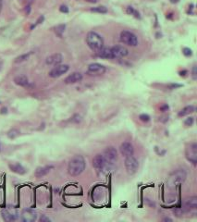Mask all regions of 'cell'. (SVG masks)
I'll return each instance as SVG.
<instances>
[{"label": "cell", "instance_id": "cell-23", "mask_svg": "<svg viewBox=\"0 0 197 222\" xmlns=\"http://www.w3.org/2000/svg\"><path fill=\"white\" fill-rule=\"evenodd\" d=\"M91 11L93 12H96V13H101V14H105L107 12V9L106 7H93L91 8Z\"/></svg>", "mask_w": 197, "mask_h": 222}, {"label": "cell", "instance_id": "cell-16", "mask_svg": "<svg viewBox=\"0 0 197 222\" xmlns=\"http://www.w3.org/2000/svg\"><path fill=\"white\" fill-rule=\"evenodd\" d=\"M196 207H197V197L195 196L189 197L184 201V210L185 211L196 209Z\"/></svg>", "mask_w": 197, "mask_h": 222}, {"label": "cell", "instance_id": "cell-10", "mask_svg": "<svg viewBox=\"0 0 197 222\" xmlns=\"http://www.w3.org/2000/svg\"><path fill=\"white\" fill-rule=\"evenodd\" d=\"M111 54L113 59H120V57H124L128 56L129 51L126 47L122 45H116L111 47Z\"/></svg>", "mask_w": 197, "mask_h": 222}, {"label": "cell", "instance_id": "cell-34", "mask_svg": "<svg viewBox=\"0 0 197 222\" xmlns=\"http://www.w3.org/2000/svg\"><path fill=\"white\" fill-rule=\"evenodd\" d=\"M193 80H196L197 79V74H196V66H194L193 68Z\"/></svg>", "mask_w": 197, "mask_h": 222}, {"label": "cell", "instance_id": "cell-7", "mask_svg": "<svg viewBox=\"0 0 197 222\" xmlns=\"http://www.w3.org/2000/svg\"><path fill=\"white\" fill-rule=\"evenodd\" d=\"M102 155L105 157L106 161L108 164H110V165H113L118 159V152H117L116 148H114L113 146L107 147L104 150V152H103Z\"/></svg>", "mask_w": 197, "mask_h": 222}, {"label": "cell", "instance_id": "cell-27", "mask_svg": "<svg viewBox=\"0 0 197 222\" xmlns=\"http://www.w3.org/2000/svg\"><path fill=\"white\" fill-rule=\"evenodd\" d=\"M127 13L128 14H130V15H133L135 18H141L140 17V14H139V12H137L135 9L133 8V7H127Z\"/></svg>", "mask_w": 197, "mask_h": 222}, {"label": "cell", "instance_id": "cell-20", "mask_svg": "<svg viewBox=\"0 0 197 222\" xmlns=\"http://www.w3.org/2000/svg\"><path fill=\"white\" fill-rule=\"evenodd\" d=\"M14 82H15L16 84L20 85V86H22V87H26V86L29 85V81H28L27 77L23 76V75H20V76L15 77Z\"/></svg>", "mask_w": 197, "mask_h": 222}, {"label": "cell", "instance_id": "cell-2", "mask_svg": "<svg viewBox=\"0 0 197 222\" xmlns=\"http://www.w3.org/2000/svg\"><path fill=\"white\" fill-rule=\"evenodd\" d=\"M186 178H187V173L184 169H177L168 176L167 180V187L171 190L176 189L180 184H181V183L185 181Z\"/></svg>", "mask_w": 197, "mask_h": 222}, {"label": "cell", "instance_id": "cell-31", "mask_svg": "<svg viewBox=\"0 0 197 222\" xmlns=\"http://www.w3.org/2000/svg\"><path fill=\"white\" fill-rule=\"evenodd\" d=\"M184 124L186 125V126H192V125L193 124V118L190 117L188 119H186L185 121H184Z\"/></svg>", "mask_w": 197, "mask_h": 222}, {"label": "cell", "instance_id": "cell-14", "mask_svg": "<svg viewBox=\"0 0 197 222\" xmlns=\"http://www.w3.org/2000/svg\"><path fill=\"white\" fill-rule=\"evenodd\" d=\"M2 218L5 221H14L18 218V214L16 211H11L10 209H3L1 212Z\"/></svg>", "mask_w": 197, "mask_h": 222}, {"label": "cell", "instance_id": "cell-11", "mask_svg": "<svg viewBox=\"0 0 197 222\" xmlns=\"http://www.w3.org/2000/svg\"><path fill=\"white\" fill-rule=\"evenodd\" d=\"M119 151L121 153V155L126 157H129V156H133V152H134V149H133V144H131L130 143L124 142V143H121V146L119 147Z\"/></svg>", "mask_w": 197, "mask_h": 222}, {"label": "cell", "instance_id": "cell-4", "mask_svg": "<svg viewBox=\"0 0 197 222\" xmlns=\"http://www.w3.org/2000/svg\"><path fill=\"white\" fill-rule=\"evenodd\" d=\"M120 40L125 45L130 46H136L138 45V39L134 33L129 31H123L120 33Z\"/></svg>", "mask_w": 197, "mask_h": 222}, {"label": "cell", "instance_id": "cell-33", "mask_svg": "<svg viewBox=\"0 0 197 222\" xmlns=\"http://www.w3.org/2000/svg\"><path fill=\"white\" fill-rule=\"evenodd\" d=\"M59 9H60L61 12H64V13H68L69 12V8L66 7V6H61Z\"/></svg>", "mask_w": 197, "mask_h": 222}, {"label": "cell", "instance_id": "cell-15", "mask_svg": "<svg viewBox=\"0 0 197 222\" xmlns=\"http://www.w3.org/2000/svg\"><path fill=\"white\" fill-rule=\"evenodd\" d=\"M106 71V68L98 63H93L88 67V72L92 74H103Z\"/></svg>", "mask_w": 197, "mask_h": 222}, {"label": "cell", "instance_id": "cell-39", "mask_svg": "<svg viewBox=\"0 0 197 222\" xmlns=\"http://www.w3.org/2000/svg\"><path fill=\"white\" fill-rule=\"evenodd\" d=\"M163 220H164V221H172V219L170 218H164Z\"/></svg>", "mask_w": 197, "mask_h": 222}, {"label": "cell", "instance_id": "cell-28", "mask_svg": "<svg viewBox=\"0 0 197 222\" xmlns=\"http://www.w3.org/2000/svg\"><path fill=\"white\" fill-rule=\"evenodd\" d=\"M184 213H185V210L182 209V208H176V209H174V214L177 217H181Z\"/></svg>", "mask_w": 197, "mask_h": 222}, {"label": "cell", "instance_id": "cell-6", "mask_svg": "<svg viewBox=\"0 0 197 222\" xmlns=\"http://www.w3.org/2000/svg\"><path fill=\"white\" fill-rule=\"evenodd\" d=\"M93 166L97 170H105L107 169H110V167L112 165H110V164H108L106 161V159L104 157H103V155L98 154V155H96L93 159Z\"/></svg>", "mask_w": 197, "mask_h": 222}, {"label": "cell", "instance_id": "cell-5", "mask_svg": "<svg viewBox=\"0 0 197 222\" xmlns=\"http://www.w3.org/2000/svg\"><path fill=\"white\" fill-rule=\"evenodd\" d=\"M124 165H125V168H126L127 172L129 173V174H130V175L134 174V173L137 171L138 167H139L138 161H137V159L133 156L126 157L125 161H124Z\"/></svg>", "mask_w": 197, "mask_h": 222}, {"label": "cell", "instance_id": "cell-17", "mask_svg": "<svg viewBox=\"0 0 197 222\" xmlns=\"http://www.w3.org/2000/svg\"><path fill=\"white\" fill-rule=\"evenodd\" d=\"M82 80V75L80 72H74L70 75H69L67 78L65 79V82L67 84L76 83L78 82H81Z\"/></svg>", "mask_w": 197, "mask_h": 222}, {"label": "cell", "instance_id": "cell-41", "mask_svg": "<svg viewBox=\"0 0 197 222\" xmlns=\"http://www.w3.org/2000/svg\"><path fill=\"white\" fill-rule=\"evenodd\" d=\"M170 1L172 3H177V2H179V0H170Z\"/></svg>", "mask_w": 197, "mask_h": 222}, {"label": "cell", "instance_id": "cell-36", "mask_svg": "<svg viewBox=\"0 0 197 222\" xmlns=\"http://www.w3.org/2000/svg\"><path fill=\"white\" fill-rule=\"evenodd\" d=\"M33 0H23V2L26 4V6H30L33 3Z\"/></svg>", "mask_w": 197, "mask_h": 222}, {"label": "cell", "instance_id": "cell-19", "mask_svg": "<svg viewBox=\"0 0 197 222\" xmlns=\"http://www.w3.org/2000/svg\"><path fill=\"white\" fill-rule=\"evenodd\" d=\"M50 169H51V167H39V168L36 169V170L34 172V175L36 178H42L47 174V173L50 171Z\"/></svg>", "mask_w": 197, "mask_h": 222}, {"label": "cell", "instance_id": "cell-38", "mask_svg": "<svg viewBox=\"0 0 197 222\" xmlns=\"http://www.w3.org/2000/svg\"><path fill=\"white\" fill-rule=\"evenodd\" d=\"M2 5H3V0H0V12H1L2 9Z\"/></svg>", "mask_w": 197, "mask_h": 222}, {"label": "cell", "instance_id": "cell-26", "mask_svg": "<svg viewBox=\"0 0 197 222\" xmlns=\"http://www.w3.org/2000/svg\"><path fill=\"white\" fill-rule=\"evenodd\" d=\"M64 31H65V25L64 24H60V25H59V26H57L56 27V29H55V32H56V33H57L59 36H62V33H64Z\"/></svg>", "mask_w": 197, "mask_h": 222}, {"label": "cell", "instance_id": "cell-40", "mask_svg": "<svg viewBox=\"0 0 197 222\" xmlns=\"http://www.w3.org/2000/svg\"><path fill=\"white\" fill-rule=\"evenodd\" d=\"M2 114H4V113H7V108H2V112H1Z\"/></svg>", "mask_w": 197, "mask_h": 222}, {"label": "cell", "instance_id": "cell-8", "mask_svg": "<svg viewBox=\"0 0 197 222\" xmlns=\"http://www.w3.org/2000/svg\"><path fill=\"white\" fill-rule=\"evenodd\" d=\"M185 155H186V158L195 165L197 163V144L196 143H190L189 146L186 147Z\"/></svg>", "mask_w": 197, "mask_h": 222}, {"label": "cell", "instance_id": "cell-1", "mask_svg": "<svg viewBox=\"0 0 197 222\" xmlns=\"http://www.w3.org/2000/svg\"><path fill=\"white\" fill-rule=\"evenodd\" d=\"M85 169V160L82 156H74L69 162L68 172L71 176H79Z\"/></svg>", "mask_w": 197, "mask_h": 222}, {"label": "cell", "instance_id": "cell-21", "mask_svg": "<svg viewBox=\"0 0 197 222\" xmlns=\"http://www.w3.org/2000/svg\"><path fill=\"white\" fill-rule=\"evenodd\" d=\"M9 169H10L13 172H15V173H18V174H21V175H22V174H24V173L26 172V170H25V169L21 165V164H10L9 165Z\"/></svg>", "mask_w": 197, "mask_h": 222}, {"label": "cell", "instance_id": "cell-18", "mask_svg": "<svg viewBox=\"0 0 197 222\" xmlns=\"http://www.w3.org/2000/svg\"><path fill=\"white\" fill-rule=\"evenodd\" d=\"M97 56L101 59H113L111 54V47H104L103 46L101 49L96 51Z\"/></svg>", "mask_w": 197, "mask_h": 222}, {"label": "cell", "instance_id": "cell-30", "mask_svg": "<svg viewBox=\"0 0 197 222\" xmlns=\"http://www.w3.org/2000/svg\"><path fill=\"white\" fill-rule=\"evenodd\" d=\"M71 121L72 122H75V123H79V122L81 121V117L80 115H78V114L74 115L73 117L71 118Z\"/></svg>", "mask_w": 197, "mask_h": 222}, {"label": "cell", "instance_id": "cell-24", "mask_svg": "<svg viewBox=\"0 0 197 222\" xmlns=\"http://www.w3.org/2000/svg\"><path fill=\"white\" fill-rule=\"evenodd\" d=\"M31 54L32 53H28V54H24V55H21L20 56H18L17 59H15V63H21V62H23V61L27 60L30 57Z\"/></svg>", "mask_w": 197, "mask_h": 222}, {"label": "cell", "instance_id": "cell-35", "mask_svg": "<svg viewBox=\"0 0 197 222\" xmlns=\"http://www.w3.org/2000/svg\"><path fill=\"white\" fill-rule=\"evenodd\" d=\"M40 220H41L42 222H43V221H47V222H48V221H50V219H49L48 218H46L45 216H42V217H41V218H40Z\"/></svg>", "mask_w": 197, "mask_h": 222}, {"label": "cell", "instance_id": "cell-42", "mask_svg": "<svg viewBox=\"0 0 197 222\" xmlns=\"http://www.w3.org/2000/svg\"><path fill=\"white\" fill-rule=\"evenodd\" d=\"M89 2H92V3H96V0H88Z\"/></svg>", "mask_w": 197, "mask_h": 222}, {"label": "cell", "instance_id": "cell-32", "mask_svg": "<svg viewBox=\"0 0 197 222\" xmlns=\"http://www.w3.org/2000/svg\"><path fill=\"white\" fill-rule=\"evenodd\" d=\"M182 52H183V54L186 56H192V50L190 49V48H187V47H185V48H183V50H182Z\"/></svg>", "mask_w": 197, "mask_h": 222}, {"label": "cell", "instance_id": "cell-37", "mask_svg": "<svg viewBox=\"0 0 197 222\" xmlns=\"http://www.w3.org/2000/svg\"><path fill=\"white\" fill-rule=\"evenodd\" d=\"M160 109H161L162 111H165V110L168 109V105H164L163 107H161V108H160Z\"/></svg>", "mask_w": 197, "mask_h": 222}, {"label": "cell", "instance_id": "cell-29", "mask_svg": "<svg viewBox=\"0 0 197 222\" xmlns=\"http://www.w3.org/2000/svg\"><path fill=\"white\" fill-rule=\"evenodd\" d=\"M139 119L144 122H148L150 120V116L147 114H142V115H140Z\"/></svg>", "mask_w": 197, "mask_h": 222}, {"label": "cell", "instance_id": "cell-13", "mask_svg": "<svg viewBox=\"0 0 197 222\" xmlns=\"http://www.w3.org/2000/svg\"><path fill=\"white\" fill-rule=\"evenodd\" d=\"M63 60V56L61 54L57 53V54H53L49 56L46 57V64L47 65H51V66H57L59 64H60Z\"/></svg>", "mask_w": 197, "mask_h": 222}, {"label": "cell", "instance_id": "cell-9", "mask_svg": "<svg viewBox=\"0 0 197 222\" xmlns=\"http://www.w3.org/2000/svg\"><path fill=\"white\" fill-rule=\"evenodd\" d=\"M70 69V67L68 65H57L55 66L53 69L50 71L49 72V76L52 77V78H58V77H60L61 75L65 74Z\"/></svg>", "mask_w": 197, "mask_h": 222}, {"label": "cell", "instance_id": "cell-22", "mask_svg": "<svg viewBox=\"0 0 197 222\" xmlns=\"http://www.w3.org/2000/svg\"><path fill=\"white\" fill-rule=\"evenodd\" d=\"M193 112H194V107L193 105H188V107L182 108L178 115H179V117H184V116H187Z\"/></svg>", "mask_w": 197, "mask_h": 222}, {"label": "cell", "instance_id": "cell-3", "mask_svg": "<svg viewBox=\"0 0 197 222\" xmlns=\"http://www.w3.org/2000/svg\"><path fill=\"white\" fill-rule=\"evenodd\" d=\"M86 43L88 46L93 51H98L104 46L103 38L96 32H90L86 36Z\"/></svg>", "mask_w": 197, "mask_h": 222}, {"label": "cell", "instance_id": "cell-12", "mask_svg": "<svg viewBox=\"0 0 197 222\" xmlns=\"http://www.w3.org/2000/svg\"><path fill=\"white\" fill-rule=\"evenodd\" d=\"M37 218L36 212L32 209H25L21 213V219L24 222H33Z\"/></svg>", "mask_w": 197, "mask_h": 222}, {"label": "cell", "instance_id": "cell-25", "mask_svg": "<svg viewBox=\"0 0 197 222\" xmlns=\"http://www.w3.org/2000/svg\"><path fill=\"white\" fill-rule=\"evenodd\" d=\"M19 134H20V131L16 129H12L7 132V137L10 139H15L16 137L19 136Z\"/></svg>", "mask_w": 197, "mask_h": 222}]
</instances>
